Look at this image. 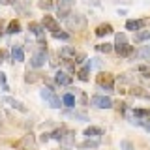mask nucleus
<instances>
[{"label":"nucleus","instance_id":"f257e3e1","mask_svg":"<svg viewBox=\"0 0 150 150\" xmlns=\"http://www.w3.org/2000/svg\"><path fill=\"white\" fill-rule=\"evenodd\" d=\"M98 86L105 94H112L115 92V79H112V75L107 73V71H101L98 75Z\"/></svg>","mask_w":150,"mask_h":150},{"label":"nucleus","instance_id":"f03ea898","mask_svg":"<svg viewBox=\"0 0 150 150\" xmlns=\"http://www.w3.org/2000/svg\"><path fill=\"white\" fill-rule=\"evenodd\" d=\"M66 25H68L69 30H84L86 19L83 15H79V13H69V15L66 17Z\"/></svg>","mask_w":150,"mask_h":150},{"label":"nucleus","instance_id":"7ed1b4c3","mask_svg":"<svg viewBox=\"0 0 150 150\" xmlns=\"http://www.w3.org/2000/svg\"><path fill=\"white\" fill-rule=\"evenodd\" d=\"M40 96L47 101V105H49V107H53V109H58V107H60V98L56 96L51 88H41Z\"/></svg>","mask_w":150,"mask_h":150},{"label":"nucleus","instance_id":"20e7f679","mask_svg":"<svg viewBox=\"0 0 150 150\" xmlns=\"http://www.w3.org/2000/svg\"><path fill=\"white\" fill-rule=\"evenodd\" d=\"M90 103L94 107H98V109H111L112 107V100L109 96H92Z\"/></svg>","mask_w":150,"mask_h":150},{"label":"nucleus","instance_id":"39448f33","mask_svg":"<svg viewBox=\"0 0 150 150\" xmlns=\"http://www.w3.org/2000/svg\"><path fill=\"white\" fill-rule=\"evenodd\" d=\"M45 60H47V53H45V49H41L40 53H36L30 58V66L32 68H41V66L45 64Z\"/></svg>","mask_w":150,"mask_h":150},{"label":"nucleus","instance_id":"423d86ee","mask_svg":"<svg viewBox=\"0 0 150 150\" xmlns=\"http://www.w3.org/2000/svg\"><path fill=\"white\" fill-rule=\"evenodd\" d=\"M2 103H6V105L13 107V109H17V111H21V112H26V111H28L21 101H17L15 98H9V96H4V98H2Z\"/></svg>","mask_w":150,"mask_h":150},{"label":"nucleus","instance_id":"0eeeda50","mask_svg":"<svg viewBox=\"0 0 150 150\" xmlns=\"http://www.w3.org/2000/svg\"><path fill=\"white\" fill-rule=\"evenodd\" d=\"M43 26H45V30H51L53 34L60 30V25H58V23H56L51 15H43Z\"/></svg>","mask_w":150,"mask_h":150},{"label":"nucleus","instance_id":"6e6552de","mask_svg":"<svg viewBox=\"0 0 150 150\" xmlns=\"http://www.w3.org/2000/svg\"><path fill=\"white\" fill-rule=\"evenodd\" d=\"M115 49H116V53H118V56H129L133 53V47L128 45V41H126V43H115Z\"/></svg>","mask_w":150,"mask_h":150},{"label":"nucleus","instance_id":"1a4fd4ad","mask_svg":"<svg viewBox=\"0 0 150 150\" xmlns=\"http://www.w3.org/2000/svg\"><path fill=\"white\" fill-rule=\"evenodd\" d=\"M11 60L13 62H23L25 60V51L21 45H13L11 47Z\"/></svg>","mask_w":150,"mask_h":150},{"label":"nucleus","instance_id":"9d476101","mask_svg":"<svg viewBox=\"0 0 150 150\" xmlns=\"http://www.w3.org/2000/svg\"><path fill=\"white\" fill-rule=\"evenodd\" d=\"M60 56H62L64 60H75L77 51H75L73 47H62V49H60Z\"/></svg>","mask_w":150,"mask_h":150},{"label":"nucleus","instance_id":"9b49d317","mask_svg":"<svg viewBox=\"0 0 150 150\" xmlns=\"http://www.w3.org/2000/svg\"><path fill=\"white\" fill-rule=\"evenodd\" d=\"M28 30H30L36 38H40V41H43V26H41V25H38V23H30Z\"/></svg>","mask_w":150,"mask_h":150},{"label":"nucleus","instance_id":"f8f14e48","mask_svg":"<svg viewBox=\"0 0 150 150\" xmlns=\"http://www.w3.org/2000/svg\"><path fill=\"white\" fill-rule=\"evenodd\" d=\"M64 116H68V118H75V120H88V115H86V112H81V111H66Z\"/></svg>","mask_w":150,"mask_h":150},{"label":"nucleus","instance_id":"ddd939ff","mask_svg":"<svg viewBox=\"0 0 150 150\" xmlns=\"http://www.w3.org/2000/svg\"><path fill=\"white\" fill-rule=\"evenodd\" d=\"M60 143H62L64 146H73V144H75V133H73V131H66L64 137L60 139Z\"/></svg>","mask_w":150,"mask_h":150},{"label":"nucleus","instance_id":"4468645a","mask_svg":"<svg viewBox=\"0 0 150 150\" xmlns=\"http://www.w3.org/2000/svg\"><path fill=\"white\" fill-rule=\"evenodd\" d=\"M143 26H144V21H139V19H131V21L126 23V28H128V30H133V32L141 30Z\"/></svg>","mask_w":150,"mask_h":150},{"label":"nucleus","instance_id":"2eb2a0df","mask_svg":"<svg viewBox=\"0 0 150 150\" xmlns=\"http://www.w3.org/2000/svg\"><path fill=\"white\" fill-rule=\"evenodd\" d=\"M54 81L58 83V84H71V75H68V73H64V71H58L54 75Z\"/></svg>","mask_w":150,"mask_h":150},{"label":"nucleus","instance_id":"dca6fc26","mask_svg":"<svg viewBox=\"0 0 150 150\" xmlns=\"http://www.w3.org/2000/svg\"><path fill=\"white\" fill-rule=\"evenodd\" d=\"M112 32V26L109 25V23H105V25H100L96 28V36L98 38H103V36H107V34H111Z\"/></svg>","mask_w":150,"mask_h":150},{"label":"nucleus","instance_id":"f3484780","mask_svg":"<svg viewBox=\"0 0 150 150\" xmlns=\"http://www.w3.org/2000/svg\"><path fill=\"white\" fill-rule=\"evenodd\" d=\"M84 135H86V137H100V135H103V129L96 128V126H90V128L84 129Z\"/></svg>","mask_w":150,"mask_h":150},{"label":"nucleus","instance_id":"a211bd4d","mask_svg":"<svg viewBox=\"0 0 150 150\" xmlns=\"http://www.w3.org/2000/svg\"><path fill=\"white\" fill-rule=\"evenodd\" d=\"M79 146L84 148V150H86V148H98V146H100V139H90V137H88L84 143L79 144Z\"/></svg>","mask_w":150,"mask_h":150},{"label":"nucleus","instance_id":"6ab92c4d","mask_svg":"<svg viewBox=\"0 0 150 150\" xmlns=\"http://www.w3.org/2000/svg\"><path fill=\"white\" fill-rule=\"evenodd\" d=\"M131 96H133V98H143V100H150V96L146 92H143V88H139V86L131 88Z\"/></svg>","mask_w":150,"mask_h":150},{"label":"nucleus","instance_id":"aec40b11","mask_svg":"<svg viewBox=\"0 0 150 150\" xmlns=\"http://www.w3.org/2000/svg\"><path fill=\"white\" fill-rule=\"evenodd\" d=\"M88 73H90V64H86V66H83L81 69H79V79L81 81H88Z\"/></svg>","mask_w":150,"mask_h":150},{"label":"nucleus","instance_id":"412c9836","mask_svg":"<svg viewBox=\"0 0 150 150\" xmlns=\"http://www.w3.org/2000/svg\"><path fill=\"white\" fill-rule=\"evenodd\" d=\"M17 32H21V23H19V21H11L8 25V34H17Z\"/></svg>","mask_w":150,"mask_h":150},{"label":"nucleus","instance_id":"4be33fe9","mask_svg":"<svg viewBox=\"0 0 150 150\" xmlns=\"http://www.w3.org/2000/svg\"><path fill=\"white\" fill-rule=\"evenodd\" d=\"M62 103L68 105V107H75V96H73V94H64Z\"/></svg>","mask_w":150,"mask_h":150},{"label":"nucleus","instance_id":"5701e85b","mask_svg":"<svg viewBox=\"0 0 150 150\" xmlns=\"http://www.w3.org/2000/svg\"><path fill=\"white\" fill-rule=\"evenodd\" d=\"M148 38H150V32H146V30H137V34H135V41L141 43V41L148 40Z\"/></svg>","mask_w":150,"mask_h":150},{"label":"nucleus","instance_id":"b1692460","mask_svg":"<svg viewBox=\"0 0 150 150\" xmlns=\"http://www.w3.org/2000/svg\"><path fill=\"white\" fill-rule=\"evenodd\" d=\"M96 51H100V53H111L112 51V45L111 43H100V45H96Z\"/></svg>","mask_w":150,"mask_h":150},{"label":"nucleus","instance_id":"393cba45","mask_svg":"<svg viewBox=\"0 0 150 150\" xmlns=\"http://www.w3.org/2000/svg\"><path fill=\"white\" fill-rule=\"evenodd\" d=\"M38 6H40L41 9H51V8H53V0H40Z\"/></svg>","mask_w":150,"mask_h":150},{"label":"nucleus","instance_id":"a878e982","mask_svg":"<svg viewBox=\"0 0 150 150\" xmlns=\"http://www.w3.org/2000/svg\"><path fill=\"white\" fill-rule=\"evenodd\" d=\"M64 133H66V129H64V128H60V129L53 131V133H51V137H53V139H56V141H60V139L64 137Z\"/></svg>","mask_w":150,"mask_h":150},{"label":"nucleus","instance_id":"bb28decb","mask_svg":"<svg viewBox=\"0 0 150 150\" xmlns=\"http://www.w3.org/2000/svg\"><path fill=\"white\" fill-rule=\"evenodd\" d=\"M126 41H128V38H126V34H116L115 36V43H126Z\"/></svg>","mask_w":150,"mask_h":150},{"label":"nucleus","instance_id":"cd10ccee","mask_svg":"<svg viewBox=\"0 0 150 150\" xmlns=\"http://www.w3.org/2000/svg\"><path fill=\"white\" fill-rule=\"evenodd\" d=\"M139 58H144V56H150V47H144V49H141L139 53H137Z\"/></svg>","mask_w":150,"mask_h":150},{"label":"nucleus","instance_id":"c85d7f7f","mask_svg":"<svg viewBox=\"0 0 150 150\" xmlns=\"http://www.w3.org/2000/svg\"><path fill=\"white\" fill-rule=\"evenodd\" d=\"M53 36L56 38V40H68V38H69V34H68V32H54Z\"/></svg>","mask_w":150,"mask_h":150},{"label":"nucleus","instance_id":"c756f323","mask_svg":"<svg viewBox=\"0 0 150 150\" xmlns=\"http://www.w3.org/2000/svg\"><path fill=\"white\" fill-rule=\"evenodd\" d=\"M25 81H26V83H34V81H38L36 73H30V71H28V73H26V77H25Z\"/></svg>","mask_w":150,"mask_h":150},{"label":"nucleus","instance_id":"7c9ffc66","mask_svg":"<svg viewBox=\"0 0 150 150\" xmlns=\"http://www.w3.org/2000/svg\"><path fill=\"white\" fill-rule=\"evenodd\" d=\"M120 148H124V150H133V146H131L129 141H122V143H120Z\"/></svg>","mask_w":150,"mask_h":150},{"label":"nucleus","instance_id":"2f4dec72","mask_svg":"<svg viewBox=\"0 0 150 150\" xmlns=\"http://www.w3.org/2000/svg\"><path fill=\"white\" fill-rule=\"evenodd\" d=\"M0 84L4 86V90H8V84H6V73L0 71Z\"/></svg>","mask_w":150,"mask_h":150},{"label":"nucleus","instance_id":"473e14b6","mask_svg":"<svg viewBox=\"0 0 150 150\" xmlns=\"http://www.w3.org/2000/svg\"><path fill=\"white\" fill-rule=\"evenodd\" d=\"M17 0H0V4H4V6H9V4H15Z\"/></svg>","mask_w":150,"mask_h":150},{"label":"nucleus","instance_id":"72a5a7b5","mask_svg":"<svg viewBox=\"0 0 150 150\" xmlns=\"http://www.w3.org/2000/svg\"><path fill=\"white\" fill-rule=\"evenodd\" d=\"M49 137H51V133H43V135H41V141L45 143V141H49Z\"/></svg>","mask_w":150,"mask_h":150},{"label":"nucleus","instance_id":"f704fd0d","mask_svg":"<svg viewBox=\"0 0 150 150\" xmlns=\"http://www.w3.org/2000/svg\"><path fill=\"white\" fill-rule=\"evenodd\" d=\"M60 2H64V4H71L73 0H60Z\"/></svg>","mask_w":150,"mask_h":150},{"label":"nucleus","instance_id":"c9c22d12","mask_svg":"<svg viewBox=\"0 0 150 150\" xmlns=\"http://www.w3.org/2000/svg\"><path fill=\"white\" fill-rule=\"evenodd\" d=\"M2 58H4V54H2V53H0V64H2Z\"/></svg>","mask_w":150,"mask_h":150},{"label":"nucleus","instance_id":"e433bc0d","mask_svg":"<svg viewBox=\"0 0 150 150\" xmlns=\"http://www.w3.org/2000/svg\"><path fill=\"white\" fill-rule=\"evenodd\" d=\"M0 34H2V23H0Z\"/></svg>","mask_w":150,"mask_h":150},{"label":"nucleus","instance_id":"4c0bfd02","mask_svg":"<svg viewBox=\"0 0 150 150\" xmlns=\"http://www.w3.org/2000/svg\"><path fill=\"white\" fill-rule=\"evenodd\" d=\"M0 131H2V126H0Z\"/></svg>","mask_w":150,"mask_h":150}]
</instances>
